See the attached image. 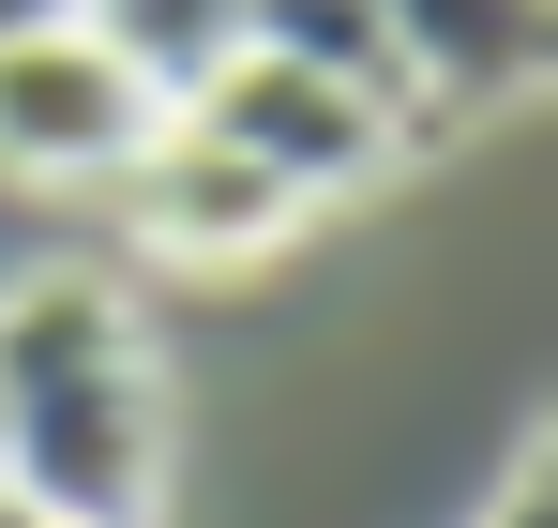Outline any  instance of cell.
I'll list each match as a JSON object with an SVG mask.
<instances>
[{"label":"cell","instance_id":"7a4b0ae2","mask_svg":"<svg viewBox=\"0 0 558 528\" xmlns=\"http://www.w3.org/2000/svg\"><path fill=\"white\" fill-rule=\"evenodd\" d=\"M196 121L242 152V167H272L302 212H332V196H363L377 167H408V106H377V91H348V76H317V61H272V46H227L211 76L182 91Z\"/></svg>","mask_w":558,"mask_h":528},{"label":"cell","instance_id":"3957f363","mask_svg":"<svg viewBox=\"0 0 558 528\" xmlns=\"http://www.w3.org/2000/svg\"><path fill=\"white\" fill-rule=\"evenodd\" d=\"M167 121V91L136 76L106 31H0V181H31V196H106L121 152Z\"/></svg>","mask_w":558,"mask_h":528},{"label":"cell","instance_id":"6da1fadb","mask_svg":"<svg viewBox=\"0 0 558 528\" xmlns=\"http://www.w3.org/2000/svg\"><path fill=\"white\" fill-rule=\"evenodd\" d=\"M0 499L46 528H151L167 499V348L106 272L0 302Z\"/></svg>","mask_w":558,"mask_h":528},{"label":"cell","instance_id":"5b68a950","mask_svg":"<svg viewBox=\"0 0 558 528\" xmlns=\"http://www.w3.org/2000/svg\"><path fill=\"white\" fill-rule=\"evenodd\" d=\"M377 31L423 121H498L558 61V0H377Z\"/></svg>","mask_w":558,"mask_h":528},{"label":"cell","instance_id":"277c9868","mask_svg":"<svg viewBox=\"0 0 558 528\" xmlns=\"http://www.w3.org/2000/svg\"><path fill=\"white\" fill-rule=\"evenodd\" d=\"M106 212H121V242H136V257H167V272H242V257H272L287 227H302V196H287L272 167H242L196 106H167V121L121 152Z\"/></svg>","mask_w":558,"mask_h":528},{"label":"cell","instance_id":"ba28073f","mask_svg":"<svg viewBox=\"0 0 558 528\" xmlns=\"http://www.w3.org/2000/svg\"><path fill=\"white\" fill-rule=\"evenodd\" d=\"M0 528H46V514H15V499H0Z\"/></svg>","mask_w":558,"mask_h":528},{"label":"cell","instance_id":"8992f818","mask_svg":"<svg viewBox=\"0 0 558 528\" xmlns=\"http://www.w3.org/2000/svg\"><path fill=\"white\" fill-rule=\"evenodd\" d=\"M76 31H106V46H121L136 76L182 106V91L211 76L227 46H242V0H76Z\"/></svg>","mask_w":558,"mask_h":528},{"label":"cell","instance_id":"52a82bcc","mask_svg":"<svg viewBox=\"0 0 558 528\" xmlns=\"http://www.w3.org/2000/svg\"><path fill=\"white\" fill-rule=\"evenodd\" d=\"M61 15H76V0H0V31H61Z\"/></svg>","mask_w":558,"mask_h":528}]
</instances>
